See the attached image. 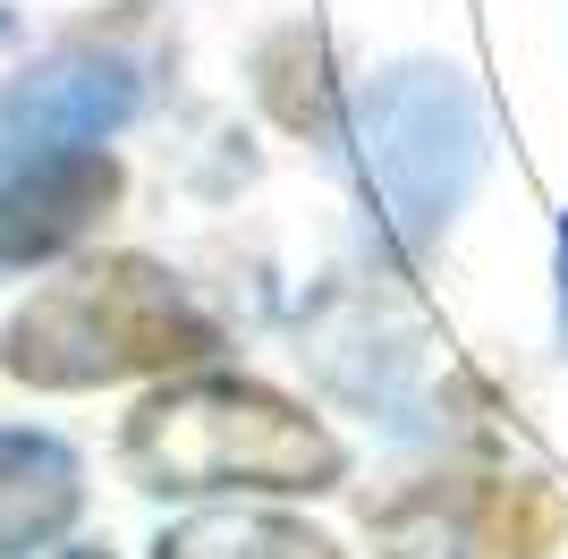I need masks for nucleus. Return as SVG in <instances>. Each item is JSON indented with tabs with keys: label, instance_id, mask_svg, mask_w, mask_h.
Here are the masks:
<instances>
[{
	"label": "nucleus",
	"instance_id": "f257e3e1",
	"mask_svg": "<svg viewBox=\"0 0 568 559\" xmlns=\"http://www.w3.org/2000/svg\"><path fill=\"white\" fill-rule=\"evenodd\" d=\"M221 348V323L144 255L77 263L43 280L0 331V373L26 390H102L136 373H195Z\"/></svg>",
	"mask_w": 568,
	"mask_h": 559
},
{
	"label": "nucleus",
	"instance_id": "f03ea898",
	"mask_svg": "<svg viewBox=\"0 0 568 559\" xmlns=\"http://www.w3.org/2000/svg\"><path fill=\"white\" fill-rule=\"evenodd\" d=\"M119 458L144 491H323L339 484V441L306 407H288L237 373H179L144 398Z\"/></svg>",
	"mask_w": 568,
	"mask_h": 559
},
{
	"label": "nucleus",
	"instance_id": "7ed1b4c3",
	"mask_svg": "<svg viewBox=\"0 0 568 559\" xmlns=\"http://www.w3.org/2000/svg\"><path fill=\"white\" fill-rule=\"evenodd\" d=\"M111 204L119 162L102 144H69V153L0 144V272H34V263L69 255Z\"/></svg>",
	"mask_w": 568,
	"mask_h": 559
},
{
	"label": "nucleus",
	"instance_id": "20e7f679",
	"mask_svg": "<svg viewBox=\"0 0 568 559\" xmlns=\"http://www.w3.org/2000/svg\"><path fill=\"white\" fill-rule=\"evenodd\" d=\"M144 102V77L119 51L69 43L51 51L43 69H26L18 85L0 93V144L26 153H69V144H102L111 128H128Z\"/></svg>",
	"mask_w": 568,
	"mask_h": 559
},
{
	"label": "nucleus",
	"instance_id": "39448f33",
	"mask_svg": "<svg viewBox=\"0 0 568 559\" xmlns=\"http://www.w3.org/2000/svg\"><path fill=\"white\" fill-rule=\"evenodd\" d=\"M433 144L475 153L467 93H458L450 77H433V69H407L399 85L374 102V170H382V186L407 204V221H416V230H433V221H442V204L458 195L450 170H433Z\"/></svg>",
	"mask_w": 568,
	"mask_h": 559
},
{
	"label": "nucleus",
	"instance_id": "423d86ee",
	"mask_svg": "<svg viewBox=\"0 0 568 559\" xmlns=\"http://www.w3.org/2000/svg\"><path fill=\"white\" fill-rule=\"evenodd\" d=\"M85 475L77 449L51 433H0V559H26L77 526Z\"/></svg>",
	"mask_w": 568,
	"mask_h": 559
},
{
	"label": "nucleus",
	"instance_id": "0eeeda50",
	"mask_svg": "<svg viewBox=\"0 0 568 559\" xmlns=\"http://www.w3.org/2000/svg\"><path fill=\"white\" fill-rule=\"evenodd\" d=\"M162 559H339V551L288 517H195L162 542Z\"/></svg>",
	"mask_w": 568,
	"mask_h": 559
},
{
	"label": "nucleus",
	"instance_id": "6e6552de",
	"mask_svg": "<svg viewBox=\"0 0 568 559\" xmlns=\"http://www.w3.org/2000/svg\"><path fill=\"white\" fill-rule=\"evenodd\" d=\"M560 331H568V230H560Z\"/></svg>",
	"mask_w": 568,
	"mask_h": 559
},
{
	"label": "nucleus",
	"instance_id": "1a4fd4ad",
	"mask_svg": "<svg viewBox=\"0 0 568 559\" xmlns=\"http://www.w3.org/2000/svg\"><path fill=\"white\" fill-rule=\"evenodd\" d=\"M0 34H9V9H0Z\"/></svg>",
	"mask_w": 568,
	"mask_h": 559
}]
</instances>
